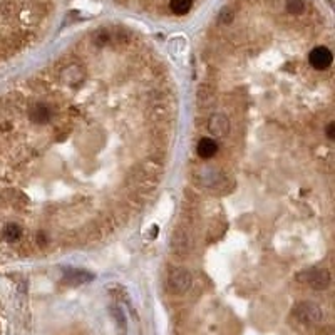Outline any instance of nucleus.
Segmentation results:
<instances>
[{
	"label": "nucleus",
	"mask_w": 335,
	"mask_h": 335,
	"mask_svg": "<svg viewBox=\"0 0 335 335\" xmlns=\"http://www.w3.org/2000/svg\"><path fill=\"white\" fill-rule=\"evenodd\" d=\"M131 5H141L146 10H158L166 12L174 17H185L193 9L196 0H124Z\"/></svg>",
	"instance_id": "f03ea898"
},
{
	"label": "nucleus",
	"mask_w": 335,
	"mask_h": 335,
	"mask_svg": "<svg viewBox=\"0 0 335 335\" xmlns=\"http://www.w3.org/2000/svg\"><path fill=\"white\" fill-rule=\"evenodd\" d=\"M193 287V275L186 266H174L168 273V288L174 293H186Z\"/></svg>",
	"instance_id": "20e7f679"
},
{
	"label": "nucleus",
	"mask_w": 335,
	"mask_h": 335,
	"mask_svg": "<svg viewBox=\"0 0 335 335\" xmlns=\"http://www.w3.org/2000/svg\"><path fill=\"white\" fill-rule=\"evenodd\" d=\"M113 313H114L116 320H118V324L124 327V325H126V324H124L126 320H124V315H122V312H121V310H119L118 307H114V309H113Z\"/></svg>",
	"instance_id": "39448f33"
},
{
	"label": "nucleus",
	"mask_w": 335,
	"mask_h": 335,
	"mask_svg": "<svg viewBox=\"0 0 335 335\" xmlns=\"http://www.w3.org/2000/svg\"><path fill=\"white\" fill-rule=\"evenodd\" d=\"M293 317L304 325H320L325 320L324 309L312 300L298 302L293 307Z\"/></svg>",
	"instance_id": "7ed1b4c3"
},
{
	"label": "nucleus",
	"mask_w": 335,
	"mask_h": 335,
	"mask_svg": "<svg viewBox=\"0 0 335 335\" xmlns=\"http://www.w3.org/2000/svg\"><path fill=\"white\" fill-rule=\"evenodd\" d=\"M173 89L136 34L101 27L0 101V241L55 251L104 238L158 188Z\"/></svg>",
	"instance_id": "f257e3e1"
}]
</instances>
